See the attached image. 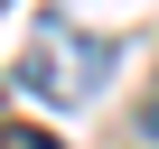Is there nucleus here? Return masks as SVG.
<instances>
[{
    "label": "nucleus",
    "mask_w": 159,
    "mask_h": 149,
    "mask_svg": "<svg viewBox=\"0 0 159 149\" xmlns=\"http://www.w3.org/2000/svg\"><path fill=\"white\" fill-rule=\"evenodd\" d=\"M19 74H28V93H47V103H94L103 74H112V47L84 37V28H56V19H47Z\"/></svg>",
    "instance_id": "nucleus-1"
},
{
    "label": "nucleus",
    "mask_w": 159,
    "mask_h": 149,
    "mask_svg": "<svg viewBox=\"0 0 159 149\" xmlns=\"http://www.w3.org/2000/svg\"><path fill=\"white\" fill-rule=\"evenodd\" d=\"M0 149H56L47 130H0Z\"/></svg>",
    "instance_id": "nucleus-2"
},
{
    "label": "nucleus",
    "mask_w": 159,
    "mask_h": 149,
    "mask_svg": "<svg viewBox=\"0 0 159 149\" xmlns=\"http://www.w3.org/2000/svg\"><path fill=\"white\" fill-rule=\"evenodd\" d=\"M140 130H150V140H159V103H150V112H140Z\"/></svg>",
    "instance_id": "nucleus-3"
}]
</instances>
